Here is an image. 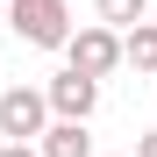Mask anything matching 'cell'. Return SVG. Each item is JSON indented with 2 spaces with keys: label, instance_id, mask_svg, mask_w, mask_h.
<instances>
[{
  "label": "cell",
  "instance_id": "cell-8",
  "mask_svg": "<svg viewBox=\"0 0 157 157\" xmlns=\"http://www.w3.org/2000/svg\"><path fill=\"white\" fill-rule=\"evenodd\" d=\"M128 157H157V128H150V136H136V150H128Z\"/></svg>",
  "mask_w": 157,
  "mask_h": 157
},
{
  "label": "cell",
  "instance_id": "cell-9",
  "mask_svg": "<svg viewBox=\"0 0 157 157\" xmlns=\"http://www.w3.org/2000/svg\"><path fill=\"white\" fill-rule=\"evenodd\" d=\"M0 157H43V150H29V143H7V150H0Z\"/></svg>",
  "mask_w": 157,
  "mask_h": 157
},
{
  "label": "cell",
  "instance_id": "cell-10",
  "mask_svg": "<svg viewBox=\"0 0 157 157\" xmlns=\"http://www.w3.org/2000/svg\"><path fill=\"white\" fill-rule=\"evenodd\" d=\"M0 21H7V0H0Z\"/></svg>",
  "mask_w": 157,
  "mask_h": 157
},
{
  "label": "cell",
  "instance_id": "cell-7",
  "mask_svg": "<svg viewBox=\"0 0 157 157\" xmlns=\"http://www.w3.org/2000/svg\"><path fill=\"white\" fill-rule=\"evenodd\" d=\"M143 7H150V0H93V14L107 21V29H128V21H143Z\"/></svg>",
  "mask_w": 157,
  "mask_h": 157
},
{
  "label": "cell",
  "instance_id": "cell-2",
  "mask_svg": "<svg viewBox=\"0 0 157 157\" xmlns=\"http://www.w3.org/2000/svg\"><path fill=\"white\" fill-rule=\"evenodd\" d=\"M64 57H71V71L107 78V71L121 64V29H107V21H93V29H71V36H64Z\"/></svg>",
  "mask_w": 157,
  "mask_h": 157
},
{
  "label": "cell",
  "instance_id": "cell-5",
  "mask_svg": "<svg viewBox=\"0 0 157 157\" xmlns=\"http://www.w3.org/2000/svg\"><path fill=\"white\" fill-rule=\"evenodd\" d=\"M43 157H93L86 121H50V128H43Z\"/></svg>",
  "mask_w": 157,
  "mask_h": 157
},
{
  "label": "cell",
  "instance_id": "cell-1",
  "mask_svg": "<svg viewBox=\"0 0 157 157\" xmlns=\"http://www.w3.org/2000/svg\"><path fill=\"white\" fill-rule=\"evenodd\" d=\"M7 29H21V43H36V50H64L71 7L64 0H7Z\"/></svg>",
  "mask_w": 157,
  "mask_h": 157
},
{
  "label": "cell",
  "instance_id": "cell-3",
  "mask_svg": "<svg viewBox=\"0 0 157 157\" xmlns=\"http://www.w3.org/2000/svg\"><path fill=\"white\" fill-rule=\"evenodd\" d=\"M43 128H50V100L36 86H7V93H0V136L29 143V136H43Z\"/></svg>",
  "mask_w": 157,
  "mask_h": 157
},
{
  "label": "cell",
  "instance_id": "cell-4",
  "mask_svg": "<svg viewBox=\"0 0 157 157\" xmlns=\"http://www.w3.org/2000/svg\"><path fill=\"white\" fill-rule=\"evenodd\" d=\"M43 100H50V114H57V121H86V114L100 107V78H86V71L64 64V71L43 86Z\"/></svg>",
  "mask_w": 157,
  "mask_h": 157
},
{
  "label": "cell",
  "instance_id": "cell-6",
  "mask_svg": "<svg viewBox=\"0 0 157 157\" xmlns=\"http://www.w3.org/2000/svg\"><path fill=\"white\" fill-rule=\"evenodd\" d=\"M121 64L157 71V21H128V29H121Z\"/></svg>",
  "mask_w": 157,
  "mask_h": 157
}]
</instances>
